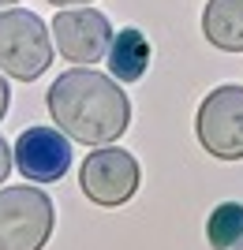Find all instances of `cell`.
Masks as SVG:
<instances>
[{
  "label": "cell",
  "mask_w": 243,
  "mask_h": 250,
  "mask_svg": "<svg viewBox=\"0 0 243 250\" xmlns=\"http://www.w3.org/2000/svg\"><path fill=\"white\" fill-rule=\"evenodd\" d=\"M45 104H49L56 131L67 142H83V146L116 142L131 124V101L124 86L112 75H101L94 67L64 71L49 86Z\"/></svg>",
  "instance_id": "6da1fadb"
},
{
  "label": "cell",
  "mask_w": 243,
  "mask_h": 250,
  "mask_svg": "<svg viewBox=\"0 0 243 250\" xmlns=\"http://www.w3.org/2000/svg\"><path fill=\"white\" fill-rule=\"evenodd\" d=\"M53 63V38L45 19L26 8H0V75L34 83Z\"/></svg>",
  "instance_id": "7a4b0ae2"
},
{
  "label": "cell",
  "mask_w": 243,
  "mask_h": 250,
  "mask_svg": "<svg viewBox=\"0 0 243 250\" xmlns=\"http://www.w3.org/2000/svg\"><path fill=\"white\" fill-rule=\"evenodd\" d=\"M56 209L45 190L0 187V250H42L53 235Z\"/></svg>",
  "instance_id": "3957f363"
},
{
  "label": "cell",
  "mask_w": 243,
  "mask_h": 250,
  "mask_svg": "<svg viewBox=\"0 0 243 250\" xmlns=\"http://www.w3.org/2000/svg\"><path fill=\"white\" fill-rule=\"evenodd\" d=\"M202 149L217 161H240L243 157V86L228 83L202 97L195 116Z\"/></svg>",
  "instance_id": "277c9868"
},
{
  "label": "cell",
  "mask_w": 243,
  "mask_h": 250,
  "mask_svg": "<svg viewBox=\"0 0 243 250\" xmlns=\"http://www.w3.org/2000/svg\"><path fill=\"white\" fill-rule=\"evenodd\" d=\"M138 179H142L138 161L120 146H97L79 168L83 194L101 209H116L124 202H131L138 190Z\"/></svg>",
  "instance_id": "5b68a950"
},
{
  "label": "cell",
  "mask_w": 243,
  "mask_h": 250,
  "mask_svg": "<svg viewBox=\"0 0 243 250\" xmlns=\"http://www.w3.org/2000/svg\"><path fill=\"white\" fill-rule=\"evenodd\" d=\"M49 38L56 42V52L64 60L79 63V67H94L97 60H105L109 42H112V22L94 11L90 4L83 8H60L56 11Z\"/></svg>",
  "instance_id": "8992f818"
},
{
  "label": "cell",
  "mask_w": 243,
  "mask_h": 250,
  "mask_svg": "<svg viewBox=\"0 0 243 250\" xmlns=\"http://www.w3.org/2000/svg\"><path fill=\"white\" fill-rule=\"evenodd\" d=\"M11 165L26 176V183H56L71 168V142L56 127H26L15 138Z\"/></svg>",
  "instance_id": "52a82bcc"
},
{
  "label": "cell",
  "mask_w": 243,
  "mask_h": 250,
  "mask_svg": "<svg viewBox=\"0 0 243 250\" xmlns=\"http://www.w3.org/2000/svg\"><path fill=\"white\" fill-rule=\"evenodd\" d=\"M105 60H109V75H112V79H120V83H138L150 67L146 34L135 30V26H124L120 34H112Z\"/></svg>",
  "instance_id": "ba28073f"
},
{
  "label": "cell",
  "mask_w": 243,
  "mask_h": 250,
  "mask_svg": "<svg viewBox=\"0 0 243 250\" xmlns=\"http://www.w3.org/2000/svg\"><path fill=\"white\" fill-rule=\"evenodd\" d=\"M202 34L213 49L243 52V0H210L202 8Z\"/></svg>",
  "instance_id": "9c48e42d"
},
{
  "label": "cell",
  "mask_w": 243,
  "mask_h": 250,
  "mask_svg": "<svg viewBox=\"0 0 243 250\" xmlns=\"http://www.w3.org/2000/svg\"><path fill=\"white\" fill-rule=\"evenodd\" d=\"M206 239L213 250H232L243 239V202H221L206 220Z\"/></svg>",
  "instance_id": "30bf717a"
},
{
  "label": "cell",
  "mask_w": 243,
  "mask_h": 250,
  "mask_svg": "<svg viewBox=\"0 0 243 250\" xmlns=\"http://www.w3.org/2000/svg\"><path fill=\"white\" fill-rule=\"evenodd\" d=\"M8 176H11V146L0 138V183H4Z\"/></svg>",
  "instance_id": "8fae6325"
},
{
  "label": "cell",
  "mask_w": 243,
  "mask_h": 250,
  "mask_svg": "<svg viewBox=\"0 0 243 250\" xmlns=\"http://www.w3.org/2000/svg\"><path fill=\"white\" fill-rule=\"evenodd\" d=\"M8 101H11V90H8V83H4V75H0V120L8 116Z\"/></svg>",
  "instance_id": "7c38bea8"
},
{
  "label": "cell",
  "mask_w": 243,
  "mask_h": 250,
  "mask_svg": "<svg viewBox=\"0 0 243 250\" xmlns=\"http://www.w3.org/2000/svg\"><path fill=\"white\" fill-rule=\"evenodd\" d=\"M53 8H83V4H94V0H49Z\"/></svg>",
  "instance_id": "4fadbf2b"
},
{
  "label": "cell",
  "mask_w": 243,
  "mask_h": 250,
  "mask_svg": "<svg viewBox=\"0 0 243 250\" xmlns=\"http://www.w3.org/2000/svg\"><path fill=\"white\" fill-rule=\"evenodd\" d=\"M15 4H19V0H0V8H15Z\"/></svg>",
  "instance_id": "5bb4252c"
},
{
  "label": "cell",
  "mask_w": 243,
  "mask_h": 250,
  "mask_svg": "<svg viewBox=\"0 0 243 250\" xmlns=\"http://www.w3.org/2000/svg\"><path fill=\"white\" fill-rule=\"evenodd\" d=\"M232 250H243V239H240V243H236V247H232Z\"/></svg>",
  "instance_id": "9a60e30c"
}]
</instances>
